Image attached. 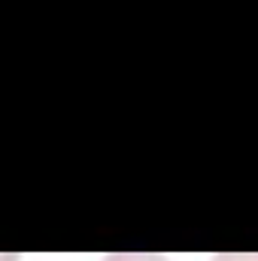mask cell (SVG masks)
Returning a JSON list of instances; mask_svg holds the SVG:
<instances>
[{
    "label": "cell",
    "mask_w": 258,
    "mask_h": 261,
    "mask_svg": "<svg viewBox=\"0 0 258 261\" xmlns=\"http://www.w3.org/2000/svg\"><path fill=\"white\" fill-rule=\"evenodd\" d=\"M104 261H170L161 252H110Z\"/></svg>",
    "instance_id": "1"
},
{
    "label": "cell",
    "mask_w": 258,
    "mask_h": 261,
    "mask_svg": "<svg viewBox=\"0 0 258 261\" xmlns=\"http://www.w3.org/2000/svg\"><path fill=\"white\" fill-rule=\"evenodd\" d=\"M213 261H258V252H219Z\"/></svg>",
    "instance_id": "2"
}]
</instances>
